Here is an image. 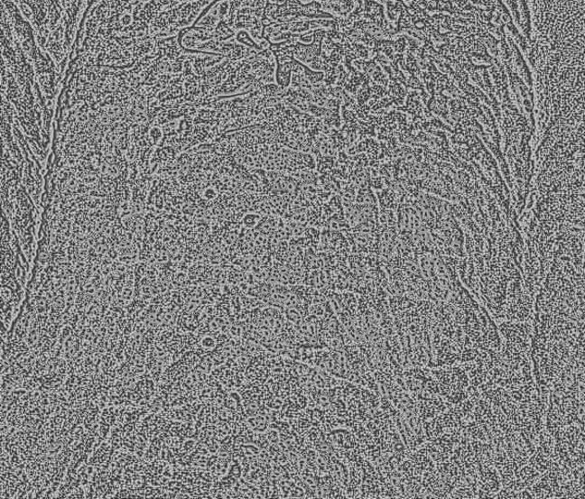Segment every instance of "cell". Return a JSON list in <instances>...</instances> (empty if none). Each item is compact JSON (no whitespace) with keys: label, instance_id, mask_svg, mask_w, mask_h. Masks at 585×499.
Segmentation results:
<instances>
[{"label":"cell","instance_id":"1","mask_svg":"<svg viewBox=\"0 0 585 499\" xmlns=\"http://www.w3.org/2000/svg\"><path fill=\"white\" fill-rule=\"evenodd\" d=\"M263 216L258 213H248L243 216L241 223L244 227L252 229L258 226Z\"/></svg>","mask_w":585,"mask_h":499}]
</instances>
